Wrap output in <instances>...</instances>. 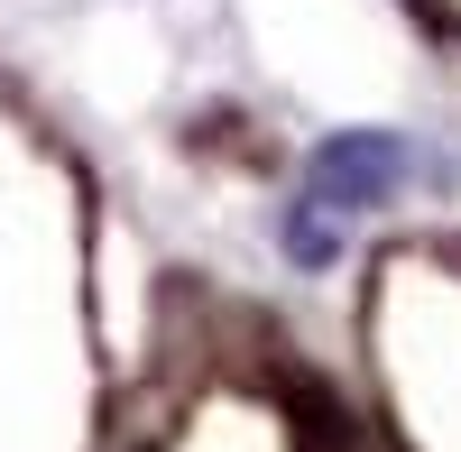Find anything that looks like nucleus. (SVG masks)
Returning <instances> with one entry per match:
<instances>
[{
    "label": "nucleus",
    "mask_w": 461,
    "mask_h": 452,
    "mask_svg": "<svg viewBox=\"0 0 461 452\" xmlns=\"http://www.w3.org/2000/svg\"><path fill=\"white\" fill-rule=\"evenodd\" d=\"M286 249L304 258V268H323V258L341 249V231H332V212H323L314 194H304V203H295V221H286Z\"/></svg>",
    "instance_id": "obj_2"
},
{
    "label": "nucleus",
    "mask_w": 461,
    "mask_h": 452,
    "mask_svg": "<svg viewBox=\"0 0 461 452\" xmlns=\"http://www.w3.org/2000/svg\"><path fill=\"white\" fill-rule=\"evenodd\" d=\"M397 176H406V148L388 130H341L314 148V176H304V194H314L323 212H369V203H388L397 194Z\"/></svg>",
    "instance_id": "obj_1"
}]
</instances>
